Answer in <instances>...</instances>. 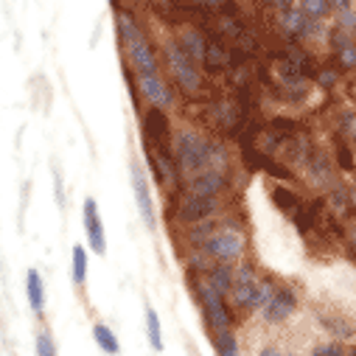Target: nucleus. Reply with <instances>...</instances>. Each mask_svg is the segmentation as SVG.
Masks as SVG:
<instances>
[{
  "label": "nucleus",
  "instance_id": "13",
  "mask_svg": "<svg viewBox=\"0 0 356 356\" xmlns=\"http://www.w3.org/2000/svg\"><path fill=\"white\" fill-rule=\"evenodd\" d=\"M306 168H309V180L314 183V186H334V165H331V160H328V154H323V152H312L309 157H306Z\"/></svg>",
  "mask_w": 356,
  "mask_h": 356
},
{
  "label": "nucleus",
  "instance_id": "19",
  "mask_svg": "<svg viewBox=\"0 0 356 356\" xmlns=\"http://www.w3.org/2000/svg\"><path fill=\"white\" fill-rule=\"evenodd\" d=\"M219 295H225V292H230V286H233V270L227 264H216V266H211V273H208V278H205Z\"/></svg>",
  "mask_w": 356,
  "mask_h": 356
},
{
  "label": "nucleus",
  "instance_id": "34",
  "mask_svg": "<svg viewBox=\"0 0 356 356\" xmlns=\"http://www.w3.org/2000/svg\"><path fill=\"white\" fill-rule=\"evenodd\" d=\"M348 356H356V348H350V353H348Z\"/></svg>",
  "mask_w": 356,
  "mask_h": 356
},
{
  "label": "nucleus",
  "instance_id": "5",
  "mask_svg": "<svg viewBox=\"0 0 356 356\" xmlns=\"http://www.w3.org/2000/svg\"><path fill=\"white\" fill-rule=\"evenodd\" d=\"M205 250L219 264H230L244 252V236L238 230H233V227H225V230H219V233L205 238Z\"/></svg>",
  "mask_w": 356,
  "mask_h": 356
},
{
  "label": "nucleus",
  "instance_id": "2",
  "mask_svg": "<svg viewBox=\"0 0 356 356\" xmlns=\"http://www.w3.org/2000/svg\"><path fill=\"white\" fill-rule=\"evenodd\" d=\"M165 59H168V65H171V73H174L177 84H180L186 93H197L200 87H202V73H200V67L186 56V51L177 45V40L165 42Z\"/></svg>",
  "mask_w": 356,
  "mask_h": 356
},
{
  "label": "nucleus",
  "instance_id": "32",
  "mask_svg": "<svg viewBox=\"0 0 356 356\" xmlns=\"http://www.w3.org/2000/svg\"><path fill=\"white\" fill-rule=\"evenodd\" d=\"M320 81H323V84H331V81H337V76H334V73H323Z\"/></svg>",
  "mask_w": 356,
  "mask_h": 356
},
{
  "label": "nucleus",
  "instance_id": "20",
  "mask_svg": "<svg viewBox=\"0 0 356 356\" xmlns=\"http://www.w3.org/2000/svg\"><path fill=\"white\" fill-rule=\"evenodd\" d=\"M146 337L154 350H163V328H160V317L152 306H146Z\"/></svg>",
  "mask_w": 356,
  "mask_h": 356
},
{
  "label": "nucleus",
  "instance_id": "15",
  "mask_svg": "<svg viewBox=\"0 0 356 356\" xmlns=\"http://www.w3.org/2000/svg\"><path fill=\"white\" fill-rule=\"evenodd\" d=\"M317 320H320V325H323L331 337H337V339H353V337H356V325H353L350 320L339 317V314H325V312H320Z\"/></svg>",
  "mask_w": 356,
  "mask_h": 356
},
{
  "label": "nucleus",
  "instance_id": "25",
  "mask_svg": "<svg viewBox=\"0 0 356 356\" xmlns=\"http://www.w3.org/2000/svg\"><path fill=\"white\" fill-rule=\"evenodd\" d=\"M216 353L219 356H241L238 353V342L233 337V331H219V339H216Z\"/></svg>",
  "mask_w": 356,
  "mask_h": 356
},
{
  "label": "nucleus",
  "instance_id": "14",
  "mask_svg": "<svg viewBox=\"0 0 356 356\" xmlns=\"http://www.w3.org/2000/svg\"><path fill=\"white\" fill-rule=\"evenodd\" d=\"M177 45H180V48L186 51V56H188L194 65H205L208 40H205L197 29H186V31H180V40H177Z\"/></svg>",
  "mask_w": 356,
  "mask_h": 356
},
{
  "label": "nucleus",
  "instance_id": "29",
  "mask_svg": "<svg viewBox=\"0 0 356 356\" xmlns=\"http://www.w3.org/2000/svg\"><path fill=\"white\" fill-rule=\"evenodd\" d=\"M188 3H200V6H208V9H213V6H219L222 0H188Z\"/></svg>",
  "mask_w": 356,
  "mask_h": 356
},
{
  "label": "nucleus",
  "instance_id": "6",
  "mask_svg": "<svg viewBox=\"0 0 356 356\" xmlns=\"http://www.w3.org/2000/svg\"><path fill=\"white\" fill-rule=\"evenodd\" d=\"M258 286H261V281L255 278L252 266H247V264L238 266V270L233 273V286H230V292H233V303H236L238 309H255Z\"/></svg>",
  "mask_w": 356,
  "mask_h": 356
},
{
  "label": "nucleus",
  "instance_id": "33",
  "mask_svg": "<svg viewBox=\"0 0 356 356\" xmlns=\"http://www.w3.org/2000/svg\"><path fill=\"white\" fill-rule=\"evenodd\" d=\"M350 247H353V252H356V230L350 233Z\"/></svg>",
  "mask_w": 356,
  "mask_h": 356
},
{
  "label": "nucleus",
  "instance_id": "24",
  "mask_svg": "<svg viewBox=\"0 0 356 356\" xmlns=\"http://www.w3.org/2000/svg\"><path fill=\"white\" fill-rule=\"evenodd\" d=\"M306 17H312V20H320V17H325L328 15V9H331V0H300V6H298Z\"/></svg>",
  "mask_w": 356,
  "mask_h": 356
},
{
  "label": "nucleus",
  "instance_id": "30",
  "mask_svg": "<svg viewBox=\"0 0 356 356\" xmlns=\"http://www.w3.org/2000/svg\"><path fill=\"white\" fill-rule=\"evenodd\" d=\"M261 356H295V353H284V350H275V348H266V350H261Z\"/></svg>",
  "mask_w": 356,
  "mask_h": 356
},
{
  "label": "nucleus",
  "instance_id": "4",
  "mask_svg": "<svg viewBox=\"0 0 356 356\" xmlns=\"http://www.w3.org/2000/svg\"><path fill=\"white\" fill-rule=\"evenodd\" d=\"M129 177H132V197H135L138 213H140L143 225L149 230H154V225H157V219H154V200H152V188H149V180H146V171H143V165L138 160H132Z\"/></svg>",
  "mask_w": 356,
  "mask_h": 356
},
{
  "label": "nucleus",
  "instance_id": "17",
  "mask_svg": "<svg viewBox=\"0 0 356 356\" xmlns=\"http://www.w3.org/2000/svg\"><path fill=\"white\" fill-rule=\"evenodd\" d=\"M26 295H29L31 312L42 314V309H45V284H42L37 270H29V275H26Z\"/></svg>",
  "mask_w": 356,
  "mask_h": 356
},
{
  "label": "nucleus",
  "instance_id": "21",
  "mask_svg": "<svg viewBox=\"0 0 356 356\" xmlns=\"http://www.w3.org/2000/svg\"><path fill=\"white\" fill-rule=\"evenodd\" d=\"M118 34H121V40L124 42H132V40H138V37H143V31H140V26H138V20L132 17V15H127V12H118Z\"/></svg>",
  "mask_w": 356,
  "mask_h": 356
},
{
  "label": "nucleus",
  "instance_id": "1",
  "mask_svg": "<svg viewBox=\"0 0 356 356\" xmlns=\"http://www.w3.org/2000/svg\"><path fill=\"white\" fill-rule=\"evenodd\" d=\"M174 154H177V163H180L183 171H188V174H200V171H208L213 165L219 168V146L208 143L194 129H180L174 135Z\"/></svg>",
  "mask_w": 356,
  "mask_h": 356
},
{
  "label": "nucleus",
  "instance_id": "18",
  "mask_svg": "<svg viewBox=\"0 0 356 356\" xmlns=\"http://www.w3.org/2000/svg\"><path fill=\"white\" fill-rule=\"evenodd\" d=\"M93 339H96V345H99L107 356H118V353H121V342H118V337L113 334L110 325L96 323V325H93Z\"/></svg>",
  "mask_w": 356,
  "mask_h": 356
},
{
  "label": "nucleus",
  "instance_id": "7",
  "mask_svg": "<svg viewBox=\"0 0 356 356\" xmlns=\"http://www.w3.org/2000/svg\"><path fill=\"white\" fill-rule=\"evenodd\" d=\"M84 233H87V244L96 255H104L107 252V238H104V225H102V213H99V202L93 197L84 200Z\"/></svg>",
  "mask_w": 356,
  "mask_h": 356
},
{
  "label": "nucleus",
  "instance_id": "16",
  "mask_svg": "<svg viewBox=\"0 0 356 356\" xmlns=\"http://www.w3.org/2000/svg\"><path fill=\"white\" fill-rule=\"evenodd\" d=\"M334 54L342 67H356V40L342 29L334 31Z\"/></svg>",
  "mask_w": 356,
  "mask_h": 356
},
{
  "label": "nucleus",
  "instance_id": "11",
  "mask_svg": "<svg viewBox=\"0 0 356 356\" xmlns=\"http://www.w3.org/2000/svg\"><path fill=\"white\" fill-rule=\"evenodd\" d=\"M216 208V200L213 197H188L180 208V219L188 222V225H197V222H205Z\"/></svg>",
  "mask_w": 356,
  "mask_h": 356
},
{
  "label": "nucleus",
  "instance_id": "28",
  "mask_svg": "<svg viewBox=\"0 0 356 356\" xmlns=\"http://www.w3.org/2000/svg\"><path fill=\"white\" fill-rule=\"evenodd\" d=\"M337 154H339V163H342V168H350V165H353V160H350V152H348L345 146H339V149H337Z\"/></svg>",
  "mask_w": 356,
  "mask_h": 356
},
{
  "label": "nucleus",
  "instance_id": "26",
  "mask_svg": "<svg viewBox=\"0 0 356 356\" xmlns=\"http://www.w3.org/2000/svg\"><path fill=\"white\" fill-rule=\"evenodd\" d=\"M37 356H56V342L48 328H42L37 334Z\"/></svg>",
  "mask_w": 356,
  "mask_h": 356
},
{
  "label": "nucleus",
  "instance_id": "31",
  "mask_svg": "<svg viewBox=\"0 0 356 356\" xmlns=\"http://www.w3.org/2000/svg\"><path fill=\"white\" fill-rule=\"evenodd\" d=\"M331 6H334V9H339V12H345V9L350 6V0H331Z\"/></svg>",
  "mask_w": 356,
  "mask_h": 356
},
{
  "label": "nucleus",
  "instance_id": "22",
  "mask_svg": "<svg viewBox=\"0 0 356 356\" xmlns=\"http://www.w3.org/2000/svg\"><path fill=\"white\" fill-rule=\"evenodd\" d=\"M70 278H73V286H81L87 281V252L81 244L73 247V275Z\"/></svg>",
  "mask_w": 356,
  "mask_h": 356
},
{
  "label": "nucleus",
  "instance_id": "3",
  "mask_svg": "<svg viewBox=\"0 0 356 356\" xmlns=\"http://www.w3.org/2000/svg\"><path fill=\"white\" fill-rule=\"evenodd\" d=\"M197 298L202 303V312L211 323L213 331H227L230 328V309L225 303V295H219L208 281H197Z\"/></svg>",
  "mask_w": 356,
  "mask_h": 356
},
{
  "label": "nucleus",
  "instance_id": "10",
  "mask_svg": "<svg viewBox=\"0 0 356 356\" xmlns=\"http://www.w3.org/2000/svg\"><path fill=\"white\" fill-rule=\"evenodd\" d=\"M225 186V174L219 168H208L191 177V194L194 197H216Z\"/></svg>",
  "mask_w": 356,
  "mask_h": 356
},
{
  "label": "nucleus",
  "instance_id": "23",
  "mask_svg": "<svg viewBox=\"0 0 356 356\" xmlns=\"http://www.w3.org/2000/svg\"><path fill=\"white\" fill-rule=\"evenodd\" d=\"M205 65H208L211 70H219V67H225V65H227V51L222 48V42H216V40H211V42H208Z\"/></svg>",
  "mask_w": 356,
  "mask_h": 356
},
{
  "label": "nucleus",
  "instance_id": "9",
  "mask_svg": "<svg viewBox=\"0 0 356 356\" xmlns=\"http://www.w3.org/2000/svg\"><path fill=\"white\" fill-rule=\"evenodd\" d=\"M127 45H129V59H132L138 76H154L157 73V56H154L149 40L146 37H138V40H132Z\"/></svg>",
  "mask_w": 356,
  "mask_h": 356
},
{
  "label": "nucleus",
  "instance_id": "12",
  "mask_svg": "<svg viewBox=\"0 0 356 356\" xmlns=\"http://www.w3.org/2000/svg\"><path fill=\"white\" fill-rule=\"evenodd\" d=\"M138 84H140V93L154 107H168L171 104V93H168L165 81L160 79V73H154V76H138Z\"/></svg>",
  "mask_w": 356,
  "mask_h": 356
},
{
  "label": "nucleus",
  "instance_id": "27",
  "mask_svg": "<svg viewBox=\"0 0 356 356\" xmlns=\"http://www.w3.org/2000/svg\"><path fill=\"white\" fill-rule=\"evenodd\" d=\"M312 356H345V350H342L339 342H323L312 350Z\"/></svg>",
  "mask_w": 356,
  "mask_h": 356
},
{
  "label": "nucleus",
  "instance_id": "8",
  "mask_svg": "<svg viewBox=\"0 0 356 356\" xmlns=\"http://www.w3.org/2000/svg\"><path fill=\"white\" fill-rule=\"evenodd\" d=\"M295 306H298V298H295V292L292 289H286V286H275V292H273V298L264 303V309H261V317L266 320V323H284V320H289L292 317V312H295Z\"/></svg>",
  "mask_w": 356,
  "mask_h": 356
}]
</instances>
